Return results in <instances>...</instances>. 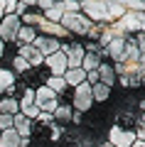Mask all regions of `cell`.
<instances>
[{"instance_id": "obj_1", "label": "cell", "mask_w": 145, "mask_h": 147, "mask_svg": "<svg viewBox=\"0 0 145 147\" xmlns=\"http://www.w3.org/2000/svg\"><path fill=\"white\" fill-rule=\"evenodd\" d=\"M59 25H62V30L69 32L71 37H84V39H86V34L93 27V22H88L81 12H74V15H62Z\"/></svg>"}, {"instance_id": "obj_2", "label": "cell", "mask_w": 145, "mask_h": 147, "mask_svg": "<svg viewBox=\"0 0 145 147\" xmlns=\"http://www.w3.org/2000/svg\"><path fill=\"white\" fill-rule=\"evenodd\" d=\"M79 5H81L79 12H81L88 22H93V25L108 22V17H106V0H84V3H79Z\"/></svg>"}, {"instance_id": "obj_3", "label": "cell", "mask_w": 145, "mask_h": 147, "mask_svg": "<svg viewBox=\"0 0 145 147\" xmlns=\"http://www.w3.org/2000/svg\"><path fill=\"white\" fill-rule=\"evenodd\" d=\"M93 105V98H91V86L84 81V84H79L76 88H71V110H76V113H86V110H91Z\"/></svg>"}, {"instance_id": "obj_4", "label": "cell", "mask_w": 145, "mask_h": 147, "mask_svg": "<svg viewBox=\"0 0 145 147\" xmlns=\"http://www.w3.org/2000/svg\"><path fill=\"white\" fill-rule=\"evenodd\" d=\"M20 27H22V22H20L17 15H5L0 20V42L5 44V47L7 44H15V37L20 32Z\"/></svg>"}, {"instance_id": "obj_5", "label": "cell", "mask_w": 145, "mask_h": 147, "mask_svg": "<svg viewBox=\"0 0 145 147\" xmlns=\"http://www.w3.org/2000/svg\"><path fill=\"white\" fill-rule=\"evenodd\" d=\"M32 47H35L37 52L42 54V59H47V57H52V54L59 52L62 42H59V39H52V37H42V34H37V37H35V42H32Z\"/></svg>"}, {"instance_id": "obj_6", "label": "cell", "mask_w": 145, "mask_h": 147, "mask_svg": "<svg viewBox=\"0 0 145 147\" xmlns=\"http://www.w3.org/2000/svg\"><path fill=\"white\" fill-rule=\"evenodd\" d=\"M42 66L49 71V76H64L67 74V59H64V54L62 52H57V54H52V57H47L44 61H42Z\"/></svg>"}, {"instance_id": "obj_7", "label": "cell", "mask_w": 145, "mask_h": 147, "mask_svg": "<svg viewBox=\"0 0 145 147\" xmlns=\"http://www.w3.org/2000/svg\"><path fill=\"white\" fill-rule=\"evenodd\" d=\"M106 142H111L113 147H130L135 142V132H130V130H120V127H111L108 130V140Z\"/></svg>"}, {"instance_id": "obj_8", "label": "cell", "mask_w": 145, "mask_h": 147, "mask_svg": "<svg viewBox=\"0 0 145 147\" xmlns=\"http://www.w3.org/2000/svg\"><path fill=\"white\" fill-rule=\"evenodd\" d=\"M17 57H20V59H25V61L30 64L32 69L42 66V61H44V59H42V54L37 52V49L32 47V44H20V47H17Z\"/></svg>"}, {"instance_id": "obj_9", "label": "cell", "mask_w": 145, "mask_h": 147, "mask_svg": "<svg viewBox=\"0 0 145 147\" xmlns=\"http://www.w3.org/2000/svg\"><path fill=\"white\" fill-rule=\"evenodd\" d=\"M106 59H111L113 64H123L125 61V42L123 39H111L106 47Z\"/></svg>"}, {"instance_id": "obj_10", "label": "cell", "mask_w": 145, "mask_h": 147, "mask_svg": "<svg viewBox=\"0 0 145 147\" xmlns=\"http://www.w3.org/2000/svg\"><path fill=\"white\" fill-rule=\"evenodd\" d=\"M116 127L133 132L138 127V110H120L118 115H116Z\"/></svg>"}, {"instance_id": "obj_11", "label": "cell", "mask_w": 145, "mask_h": 147, "mask_svg": "<svg viewBox=\"0 0 145 147\" xmlns=\"http://www.w3.org/2000/svg\"><path fill=\"white\" fill-rule=\"evenodd\" d=\"M125 12H128L125 10V0H106V17H108V22L120 20Z\"/></svg>"}, {"instance_id": "obj_12", "label": "cell", "mask_w": 145, "mask_h": 147, "mask_svg": "<svg viewBox=\"0 0 145 147\" xmlns=\"http://www.w3.org/2000/svg\"><path fill=\"white\" fill-rule=\"evenodd\" d=\"M96 74H99V84H103V86H108V88H113V84H116V71H113V66H111L108 61H101V66L96 69Z\"/></svg>"}, {"instance_id": "obj_13", "label": "cell", "mask_w": 145, "mask_h": 147, "mask_svg": "<svg viewBox=\"0 0 145 147\" xmlns=\"http://www.w3.org/2000/svg\"><path fill=\"white\" fill-rule=\"evenodd\" d=\"M62 79H64V84H67V88H76L79 84L86 81V71H84V69H67V74H64Z\"/></svg>"}, {"instance_id": "obj_14", "label": "cell", "mask_w": 145, "mask_h": 147, "mask_svg": "<svg viewBox=\"0 0 145 147\" xmlns=\"http://www.w3.org/2000/svg\"><path fill=\"white\" fill-rule=\"evenodd\" d=\"M30 127H32V120L25 118L22 113H17V115L12 118V130H15L20 137H30Z\"/></svg>"}, {"instance_id": "obj_15", "label": "cell", "mask_w": 145, "mask_h": 147, "mask_svg": "<svg viewBox=\"0 0 145 147\" xmlns=\"http://www.w3.org/2000/svg\"><path fill=\"white\" fill-rule=\"evenodd\" d=\"M71 113H74V110H71V105H69V103L67 105L59 103V108L52 113V118H54V123L62 127V125H69V123H71Z\"/></svg>"}, {"instance_id": "obj_16", "label": "cell", "mask_w": 145, "mask_h": 147, "mask_svg": "<svg viewBox=\"0 0 145 147\" xmlns=\"http://www.w3.org/2000/svg\"><path fill=\"white\" fill-rule=\"evenodd\" d=\"M35 37H37V30H35V27L22 25L20 32H17V37H15V44H17V47H20V44H32V42H35Z\"/></svg>"}, {"instance_id": "obj_17", "label": "cell", "mask_w": 145, "mask_h": 147, "mask_svg": "<svg viewBox=\"0 0 145 147\" xmlns=\"http://www.w3.org/2000/svg\"><path fill=\"white\" fill-rule=\"evenodd\" d=\"M111 91H113V88H108V86H103V84H93V86H91V98H93V103H103V100H108V98H111Z\"/></svg>"}, {"instance_id": "obj_18", "label": "cell", "mask_w": 145, "mask_h": 147, "mask_svg": "<svg viewBox=\"0 0 145 147\" xmlns=\"http://www.w3.org/2000/svg\"><path fill=\"white\" fill-rule=\"evenodd\" d=\"M22 137L15 130H3L0 132V147H20Z\"/></svg>"}, {"instance_id": "obj_19", "label": "cell", "mask_w": 145, "mask_h": 147, "mask_svg": "<svg viewBox=\"0 0 145 147\" xmlns=\"http://www.w3.org/2000/svg\"><path fill=\"white\" fill-rule=\"evenodd\" d=\"M0 113L3 115H10V118H15L17 113H20V105H17V100H12V98H0Z\"/></svg>"}, {"instance_id": "obj_20", "label": "cell", "mask_w": 145, "mask_h": 147, "mask_svg": "<svg viewBox=\"0 0 145 147\" xmlns=\"http://www.w3.org/2000/svg\"><path fill=\"white\" fill-rule=\"evenodd\" d=\"M15 79H17V76H15V74L10 71V69L0 66V96H3V93H5V91L10 88L12 84H15Z\"/></svg>"}, {"instance_id": "obj_21", "label": "cell", "mask_w": 145, "mask_h": 147, "mask_svg": "<svg viewBox=\"0 0 145 147\" xmlns=\"http://www.w3.org/2000/svg\"><path fill=\"white\" fill-rule=\"evenodd\" d=\"M44 86H47L49 91H52V93H57V96L67 91V84H64V79H62V76H49Z\"/></svg>"}, {"instance_id": "obj_22", "label": "cell", "mask_w": 145, "mask_h": 147, "mask_svg": "<svg viewBox=\"0 0 145 147\" xmlns=\"http://www.w3.org/2000/svg\"><path fill=\"white\" fill-rule=\"evenodd\" d=\"M99 66H101V59L96 57V54H86L84 52V59H81V69L84 71H96Z\"/></svg>"}, {"instance_id": "obj_23", "label": "cell", "mask_w": 145, "mask_h": 147, "mask_svg": "<svg viewBox=\"0 0 145 147\" xmlns=\"http://www.w3.org/2000/svg\"><path fill=\"white\" fill-rule=\"evenodd\" d=\"M111 39H113V34H111V27H108V22H103V25H101V34H99V39H96V44H99L101 49H106Z\"/></svg>"}, {"instance_id": "obj_24", "label": "cell", "mask_w": 145, "mask_h": 147, "mask_svg": "<svg viewBox=\"0 0 145 147\" xmlns=\"http://www.w3.org/2000/svg\"><path fill=\"white\" fill-rule=\"evenodd\" d=\"M22 93H25V86H22L20 81L15 79V84H12L10 88H7L5 93H3V96H5V98H12V100H20V96H22Z\"/></svg>"}, {"instance_id": "obj_25", "label": "cell", "mask_w": 145, "mask_h": 147, "mask_svg": "<svg viewBox=\"0 0 145 147\" xmlns=\"http://www.w3.org/2000/svg\"><path fill=\"white\" fill-rule=\"evenodd\" d=\"M42 15H44V20L57 22V25H59V20H62V15H64V12H62V7H59V3H54V5L49 7L47 12H42Z\"/></svg>"}, {"instance_id": "obj_26", "label": "cell", "mask_w": 145, "mask_h": 147, "mask_svg": "<svg viewBox=\"0 0 145 147\" xmlns=\"http://www.w3.org/2000/svg\"><path fill=\"white\" fill-rule=\"evenodd\" d=\"M59 7H62L64 15H74V12L81 10V5H79V0H62L59 3Z\"/></svg>"}, {"instance_id": "obj_27", "label": "cell", "mask_w": 145, "mask_h": 147, "mask_svg": "<svg viewBox=\"0 0 145 147\" xmlns=\"http://www.w3.org/2000/svg\"><path fill=\"white\" fill-rule=\"evenodd\" d=\"M32 103H35V91L25 88V93L20 96V100H17V105H20V110H22V108H27V105H32Z\"/></svg>"}, {"instance_id": "obj_28", "label": "cell", "mask_w": 145, "mask_h": 147, "mask_svg": "<svg viewBox=\"0 0 145 147\" xmlns=\"http://www.w3.org/2000/svg\"><path fill=\"white\" fill-rule=\"evenodd\" d=\"M20 113H22V115H25V118H30V120H35V118H37V115H39V113H42V110L37 108L35 103H32V105H27V108H22Z\"/></svg>"}, {"instance_id": "obj_29", "label": "cell", "mask_w": 145, "mask_h": 147, "mask_svg": "<svg viewBox=\"0 0 145 147\" xmlns=\"http://www.w3.org/2000/svg\"><path fill=\"white\" fill-rule=\"evenodd\" d=\"M15 7H17V0H3V12L5 15H15Z\"/></svg>"}, {"instance_id": "obj_30", "label": "cell", "mask_w": 145, "mask_h": 147, "mask_svg": "<svg viewBox=\"0 0 145 147\" xmlns=\"http://www.w3.org/2000/svg\"><path fill=\"white\" fill-rule=\"evenodd\" d=\"M3 130H12V118L0 113V132H3Z\"/></svg>"}, {"instance_id": "obj_31", "label": "cell", "mask_w": 145, "mask_h": 147, "mask_svg": "<svg viewBox=\"0 0 145 147\" xmlns=\"http://www.w3.org/2000/svg\"><path fill=\"white\" fill-rule=\"evenodd\" d=\"M81 120H84V115L74 110V113H71V123H74V125H81Z\"/></svg>"}, {"instance_id": "obj_32", "label": "cell", "mask_w": 145, "mask_h": 147, "mask_svg": "<svg viewBox=\"0 0 145 147\" xmlns=\"http://www.w3.org/2000/svg\"><path fill=\"white\" fill-rule=\"evenodd\" d=\"M138 110H140V113H143V115H145V96H143V98L138 100Z\"/></svg>"}, {"instance_id": "obj_33", "label": "cell", "mask_w": 145, "mask_h": 147, "mask_svg": "<svg viewBox=\"0 0 145 147\" xmlns=\"http://www.w3.org/2000/svg\"><path fill=\"white\" fill-rule=\"evenodd\" d=\"M138 81H140V86H145V71H143V74L138 76Z\"/></svg>"}, {"instance_id": "obj_34", "label": "cell", "mask_w": 145, "mask_h": 147, "mask_svg": "<svg viewBox=\"0 0 145 147\" xmlns=\"http://www.w3.org/2000/svg\"><path fill=\"white\" fill-rule=\"evenodd\" d=\"M130 147H145V142H140V140H135V142H133V145H130Z\"/></svg>"}, {"instance_id": "obj_35", "label": "cell", "mask_w": 145, "mask_h": 147, "mask_svg": "<svg viewBox=\"0 0 145 147\" xmlns=\"http://www.w3.org/2000/svg\"><path fill=\"white\" fill-rule=\"evenodd\" d=\"M3 57H5V44L0 42V59H3Z\"/></svg>"}, {"instance_id": "obj_36", "label": "cell", "mask_w": 145, "mask_h": 147, "mask_svg": "<svg viewBox=\"0 0 145 147\" xmlns=\"http://www.w3.org/2000/svg\"><path fill=\"white\" fill-rule=\"evenodd\" d=\"M96 147H113L111 142H101V145H96Z\"/></svg>"}, {"instance_id": "obj_37", "label": "cell", "mask_w": 145, "mask_h": 147, "mask_svg": "<svg viewBox=\"0 0 145 147\" xmlns=\"http://www.w3.org/2000/svg\"><path fill=\"white\" fill-rule=\"evenodd\" d=\"M3 17H5V12H3V0H0V20H3Z\"/></svg>"}]
</instances>
